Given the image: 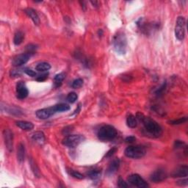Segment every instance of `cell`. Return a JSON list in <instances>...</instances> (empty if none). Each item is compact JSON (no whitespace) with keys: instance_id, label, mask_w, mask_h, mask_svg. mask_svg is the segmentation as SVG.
I'll use <instances>...</instances> for the list:
<instances>
[{"instance_id":"4","label":"cell","mask_w":188,"mask_h":188,"mask_svg":"<svg viewBox=\"0 0 188 188\" xmlns=\"http://www.w3.org/2000/svg\"><path fill=\"white\" fill-rule=\"evenodd\" d=\"M124 154L127 157L131 159H141L146 154L145 147L142 146H131L127 147L124 151Z\"/></svg>"},{"instance_id":"37","label":"cell","mask_w":188,"mask_h":188,"mask_svg":"<svg viewBox=\"0 0 188 188\" xmlns=\"http://www.w3.org/2000/svg\"><path fill=\"white\" fill-rule=\"evenodd\" d=\"M117 151V149L116 148H113V149H111L109 151H107V153L105 154V157H112L113 155Z\"/></svg>"},{"instance_id":"24","label":"cell","mask_w":188,"mask_h":188,"mask_svg":"<svg viewBox=\"0 0 188 188\" xmlns=\"http://www.w3.org/2000/svg\"><path fill=\"white\" fill-rule=\"evenodd\" d=\"M88 176L90 177L91 179L96 180L100 177L101 176V171L99 169H93L90 171L88 173Z\"/></svg>"},{"instance_id":"13","label":"cell","mask_w":188,"mask_h":188,"mask_svg":"<svg viewBox=\"0 0 188 188\" xmlns=\"http://www.w3.org/2000/svg\"><path fill=\"white\" fill-rule=\"evenodd\" d=\"M188 176V167L187 165H182L180 167L173 171L172 173V176L175 178H179V177H187Z\"/></svg>"},{"instance_id":"40","label":"cell","mask_w":188,"mask_h":188,"mask_svg":"<svg viewBox=\"0 0 188 188\" xmlns=\"http://www.w3.org/2000/svg\"><path fill=\"white\" fill-rule=\"evenodd\" d=\"M135 140H136V138H135V137L134 136H129V137H127L126 138L125 141L126 143H133L134 141H135Z\"/></svg>"},{"instance_id":"25","label":"cell","mask_w":188,"mask_h":188,"mask_svg":"<svg viewBox=\"0 0 188 188\" xmlns=\"http://www.w3.org/2000/svg\"><path fill=\"white\" fill-rule=\"evenodd\" d=\"M68 170V173H69V174L72 177H74V178L76 179H84V175H82V173L78 172V171H74V170L73 169H67Z\"/></svg>"},{"instance_id":"19","label":"cell","mask_w":188,"mask_h":188,"mask_svg":"<svg viewBox=\"0 0 188 188\" xmlns=\"http://www.w3.org/2000/svg\"><path fill=\"white\" fill-rule=\"evenodd\" d=\"M24 39V34L23 32L19 30V31L16 32L15 35H14V38H13L14 44L16 45V46H19V45H20L23 42Z\"/></svg>"},{"instance_id":"18","label":"cell","mask_w":188,"mask_h":188,"mask_svg":"<svg viewBox=\"0 0 188 188\" xmlns=\"http://www.w3.org/2000/svg\"><path fill=\"white\" fill-rule=\"evenodd\" d=\"M25 157V147L22 143H20L17 150V159L19 162H22Z\"/></svg>"},{"instance_id":"2","label":"cell","mask_w":188,"mask_h":188,"mask_svg":"<svg viewBox=\"0 0 188 188\" xmlns=\"http://www.w3.org/2000/svg\"><path fill=\"white\" fill-rule=\"evenodd\" d=\"M113 46L115 52L121 55H124L126 52V46H127V40L125 34L120 31L113 38Z\"/></svg>"},{"instance_id":"42","label":"cell","mask_w":188,"mask_h":188,"mask_svg":"<svg viewBox=\"0 0 188 188\" xmlns=\"http://www.w3.org/2000/svg\"><path fill=\"white\" fill-rule=\"evenodd\" d=\"M90 2H91V4L93 5V7H96V8H97V7L99 6V2H97V1H91Z\"/></svg>"},{"instance_id":"34","label":"cell","mask_w":188,"mask_h":188,"mask_svg":"<svg viewBox=\"0 0 188 188\" xmlns=\"http://www.w3.org/2000/svg\"><path fill=\"white\" fill-rule=\"evenodd\" d=\"M24 73L26 74H27L28 76L32 77H35L36 76V72L34 71L33 70L30 69V68H25L24 69Z\"/></svg>"},{"instance_id":"12","label":"cell","mask_w":188,"mask_h":188,"mask_svg":"<svg viewBox=\"0 0 188 188\" xmlns=\"http://www.w3.org/2000/svg\"><path fill=\"white\" fill-rule=\"evenodd\" d=\"M55 112L53 109V107L49 108H43V109L38 110L36 111V116L38 118L42 119V120H46L48 119L50 116H52L53 114H55Z\"/></svg>"},{"instance_id":"22","label":"cell","mask_w":188,"mask_h":188,"mask_svg":"<svg viewBox=\"0 0 188 188\" xmlns=\"http://www.w3.org/2000/svg\"><path fill=\"white\" fill-rule=\"evenodd\" d=\"M65 78H66V74L64 73H60L58 74H57L55 77V87H60L62 84V82L64 80Z\"/></svg>"},{"instance_id":"31","label":"cell","mask_w":188,"mask_h":188,"mask_svg":"<svg viewBox=\"0 0 188 188\" xmlns=\"http://www.w3.org/2000/svg\"><path fill=\"white\" fill-rule=\"evenodd\" d=\"M174 148L176 149H185L187 148V145L183 141L181 140H176L174 143Z\"/></svg>"},{"instance_id":"38","label":"cell","mask_w":188,"mask_h":188,"mask_svg":"<svg viewBox=\"0 0 188 188\" xmlns=\"http://www.w3.org/2000/svg\"><path fill=\"white\" fill-rule=\"evenodd\" d=\"M165 86H166V83L164 82V84L162 85V86H161V88H160V89L157 90V92H156V94H157V95H160V94L162 93V92H163V90H164V89H165Z\"/></svg>"},{"instance_id":"21","label":"cell","mask_w":188,"mask_h":188,"mask_svg":"<svg viewBox=\"0 0 188 188\" xmlns=\"http://www.w3.org/2000/svg\"><path fill=\"white\" fill-rule=\"evenodd\" d=\"M53 109L55 110V113H61V112L68 111L70 110V106L66 104H56V105L53 106Z\"/></svg>"},{"instance_id":"30","label":"cell","mask_w":188,"mask_h":188,"mask_svg":"<svg viewBox=\"0 0 188 188\" xmlns=\"http://www.w3.org/2000/svg\"><path fill=\"white\" fill-rule=\"evenodd\" d=\"M82 85H83V80L80 78L74 80L71 84V87L73 88H74V89H77V88H81Z\"/></svg>"},{"instance_id":"1","label":"cell","mask_w":188,"mask_h":188,"mask_svg":"<svg viewBox=\"0 0 188 188\" xmlns=\"http://www.w3.org/2000/svg\"><path fill=\"white\" fill-rule=\"evenodd\" d=\"M136 118L143 126V129L148 135L151 137H159L162 135V129L160 124L151 118L145 116L143 113H137Z\"/></svg>"},{"instance_id":"11","label":"cell","mask_w":188,"mask_h":188,"mask_svg":"<svg viewBox=\"0 0 188 188\" xmlns=\"http://www.w3.org/2000/svg\"><path fill=\"white\" fill-rule=\"evenodd\" d=\"M30 55L27 53H23L20 54V55L16 56L15 57H13L12 60V64L14 66H21L22 65H24L25 63H27L30 60Z\"/></svg>"},{"instance_id":"32","label":"cell","mask_w":188,"mask_h":188,"mask_svg":"<svg viewBox=\"0 0 188 188\" xmlns=\"http://www.w3.org/2000/svg\"><path fill=\"white\" fill-rule=\"evenodd\" d=\"M74 127L72 126H66V127H65L64 129H63V134L65 135H69L70 133L72 131H73Z\"/></svg>"},{"instance_id":"29","label":"cell","mask_w":188,"mask_h":188,"mask_svg":"<svg viewBox=\"0 0 188 188\" xmlns=\"http://www.w3.org/2000/svg\"><path fill=\"white\" fill-rule=\"evenodd\" d=\"M77 98H78V96L77 94L74 93V92H72V93H68V95L67 96V101L69 103H74L77 101Z\"/></svg>"},{"instance_id":"9","label":"cell","mask_w":188,"mask_h":188,"mask_svg":"<svg viewBox=\"0 0 188 188\" xmlns=\"http://www.w3.org/2000/svg\"><path fill=\"white\" fill-rule=\"evenodd\" d=\"M3 137H4L5 145L9 151H13V134L10 129H5L3 131Z\"/></svg>"},{"instance_id":"33","label":"cell","mask_w":188,"mask_h":188,"mask_svg":"<svg viewBox=\"0 0 188 188\" xmlns=\"http://www.w3.org/2000/svg\"><path fill=\"white\" fill-rule=\"evenodd\" d=\"M118 186L119 187H121V188L128 187L127 183L124 182V179H122L121 177H120V178L118 179Z\"/></svg>"},{"instance_id":"10","label":"cell","mask_w":188,"mask_h":188,"mask_svg":"<svg viewBox=\"0 0 188 188\" xmlns=\"http://www.w3.org/2000/svg\"><path fill=\"white\" fill-rule=\"evenodd\" d=\"M29 91L24 82L20 81L16 85V96L19 99H24L27 97Z\"/></svg>"},{"instance_id":"6","label":"cell","mask_w":188,"mask_h":188,"mask_svg":"<svg viewBox=\"0 0 188 188\" xmlns=\"http://www.w3.org/2000/svg\"><path fill=\"white\" fill-rule=\"evenodd\" d=\"M186 20L184 16H179L175 27V35L179 41H183L185 37Z\"/></svg>"},{"instance_id":"41","label":"cell","mask_w":188,"mask_h":188,"mask_svg":"<svg viewBox=\"0 0 188 188\" xmlns=\"http://www.w3.org/2000/svg\"><path fill=\"white\" fill-rule=\"evenodd\" d=\"M80 110H81V106H80V104H79V105H78V107H77V109H76V110L74 111V113L73 114H72L71 115H75V114H77V113H79V111H80Z\"/></svg>"},{"instance_id":"14","label":"cell","mask_w":188,"mask_h":188,"mask_svg":"<svg viewBox=\"0 0 188 188\" xmlns=\"http://www.w3.org/2000/svg\"><path fill=\"white\" fill-rule=\"evenodd\" d=\"M119 167H120V160L119 159H115L110 162L109 167L107 170V174L109 176L114 174L118 170Z\"/></svg>"},{"instance_id":"36","label":"cell","mask_w":188,"mask_h":188,"mask_svg":"<svg viewBox=\"0 0 188 188\" xmlns=\"http://www.w3.org/2000/svg\"><path fill=\"white\" fill-rule=\"evenodd\" d=\"M176 184L179 186H187L188 184V180L187 177H186V179H181L177 181Z\"/></svg>"},{"instance_id":"8","label":"cell","mask_w":188,"mask_h":188,"mask_svg":"<svg viewBox=\"0 0 188 188\" xmlns=\"http://www.w3.org/2000/svg\"><path fill=\"white\" fill-rule=\"evenodd\" d=\"M168 177V174L166 171L162 168H159L151 173L150 176V180L151 182H155V183H159V182H162Z\"/></svg>"},{"instance_id":"35","label":"cell","mask_w":188,"mask_h":188,"mask_svg":"<svg viewBox=\"0 0 188 188\" xmlns=\"http://www.w3.org/2000/svg\"><path fill=\"white\" fill-rule=\"evenodd\" d=\"M48 75H49L48 73L43 74L42 75H40L39 77H38V78L36 79V80L38 81V82H43V81H45L47 78H48Z\"/></svg>"},{"instance_id":"39","label":"cell","mask_w":188,"mask_h":188,"mask_svg":"<svg viewBox=\"0 0 188 188\" xmlns=\"http://www.w3.org/2000/svg\"><path fill=\"white\" fill-rule=\"evenodd\" d=\"M21 74V73H20V70H11V73H10V75L12 76V77H18V76H19Z\"/></svg>"},{"instance_id":"7","label":"cell","mask_w":188,"mask_h":188,"mask_svg":"<svg viewBox=\"0 0 188 188\" xmlns=\"http://www.w3.org/2000/svg\"><path fill=\"white\" fill-rule=\"evenodd\" d=\"M128 182L132 185L139 188H146L149 187V184L143 179L138 174H132L128 177Z\"/></svg>"},{"instance_id":"26","label":"cell","mask_w":188,"mask_h":188,"mask_svg":"<svg viewBox=\"0 0 188 188\" xmlns=\"http://www.w3.org/2000/svg\"><path fill=\"white\" fill-rule=\"evenodd\" d=\"M38 47L35 44H29L27 46H26V53H27L31 56V55H33V54H35L36 52V50H37Z\"/></svg>"},{"instance_id":"27","label":"cell","mask_w":188,"mask_h":188,"mask_svg":"<svg viewBox=\"0 0 188 188\" xmlns=\"http://www.w3.org/2000/svg\"><path fill=\"white\" fill-rule=\"evenodd\" d=\"M187 121V117H182L180 118L179 119H176V120H172V121H169L168 123L171 125H179V124H184Z\"/></svg>"},{"instance_id":"3","label":"cell","mask_w":188,"mask_h":188,"mask_svg":"<svg viewBox=\"0 0 188 188\" xmlns=\"http://www.w3.org/2000/svg\"><path fill=\"white\" fill-rule=\"evenodd\" d=\"M97 135L99 140L104 142L113 140L117 136V130L111 125H104L99 129Z\"/></svg>"},{"instance_id":"17","label":"cell","mask_w":188,"mask_h":188,"mask_svg":"<svg viewBox=\"0 0 188 188\" xmlns=\"http://www.w3.org/2000/svg\"><path fill=\"white\" fill-rule=\"evenodd\" d=\"M16 125L19 126L20 129L24 130V131H31L34 128V125L32 123L25 121H19L16 122Z\"/></svg>"},{"instance_id":"23","label":"cell","mask_w":188,"mask_h":188,"mask_svg":"<svg viewBox=\"0 0 188 188\" xmlns=\"http://www.w3.org/2000/svg\"><path fill=\"white\" fill-rule=\"evenodd\" d=\"M35 68H36V70H38V71L44 72V71H46V70H49L50 68H51V66H50L49 63L43 62V63H39V64H38Z\"/></svg>"},{"instance_id":"20","label":"cell","mask_w":188,"mask_h":188,"mask_svg":"<svg viewBox=\"0 0 188 188\" xmlns=\"http://www.w3.org/2000/svg\"><path fill=\"white\" fill-rule=\"evenodd\" d=\"M126 124H127V126H129V128H132V129L137 127V120L136 117H135V115H132V114L128 115L127 118H126Z\"/></svg>"},{"instance_id":"5","label":"cell","mask_w":188,"mask_h":188,"mask_svg":"<svg viewBox=\"0 0 188 188\" xmlns=\"http://www.w3.org/2000/svg\"><path fill=\"white\" fill-rule=\"evenodd\" d=\"M85 140V137L81 135H69L65 137L62 141L63 145L68 148H75Z\"/></svg>"},{"instance_id":"16","label":"cell","mask_w":188,"mask_h":188,"mask_svg":"<svg viewBox=\"0 0 188 188\" xmlns=\"http://www.w3.org/2000/svg\"><path fill=\"white\" fill-rule=\"evenodd\" d=\"M32 138L35 142L40 144V145H43L45 143V140H46V137H45V135L43 132H34L32 135Z\"/></svg>"},{"instance_id":"15","label":"cell","mask_w":188,"mask_h":188,"mask_svg":"<svg viewBox=\"0 0 188 188\" xmlns=\"http://www.w3.org/2000/svg\"><path fill=\"white\" fill-rule=\"evenodd\" d=\"M24 12L26 13V14L33 21V23L35 25H39L40 24V19L39 16L38 15V13L34 9L32 8H27L24 10Z\"/></svg>"},{"instance_id":"28","label":"cell","mask_w":188,"mask_h":188,"mask_svg":"<svg viewBox=\"0 0 188 188\" xmlns=\"http://www.w3.org/2000/svg\"><path fill=\"white\" fill-rule=\"evenodd\" d=\"M30 165H31L32 170V171H33L35 176L36 177H38V178L41 177V173H40L38 168V166L36 165V164L34 162V161L32 160H31V161H30Z\"/></svg>"}]
</instances>
